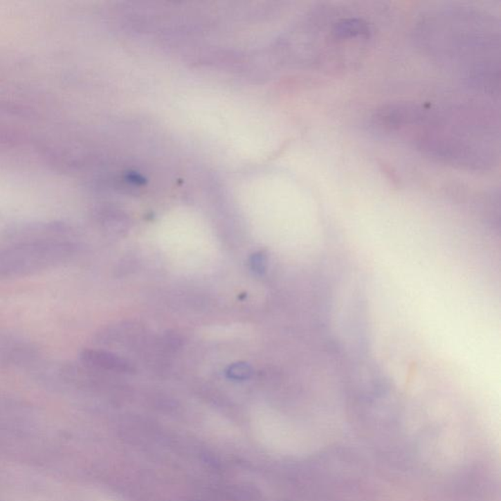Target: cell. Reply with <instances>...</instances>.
I'll list each match as a JSON object with an SVG mask.
<instances>
[{
    "instance_id": "obj_1",
    "label": "cell",
    "mask_w": 501,
    "mask_h": 501,
    "mask_svg": "<svg viewBox=\"0 0 501 501\" xmlns=\"http://www.w3.org/2000/svg\"><path fill=\"white\" fill-rule=\"evenodd\" d=\"M380 136L435 162L469 172H488L500 161V122L476 101H401L371 115Z\"/></svg>"
},
{
    "instance_id": "obj_2",
    "label": "cell",
    "mask_w": 501,
    "mask_h": 501,
    "mask_svg": "<svg viewBox=\"0 0 501 501\" xmlns=\"http://www.w3.org/2000/svg\"><path fill=\"white\" fill-rule=\"evenodd\" d=\"M413 39L420 52L470 89L500 94V27L490 12L467 6L424 12Z\"/></svg>"
},
{
    "instance_id": "obj_3",
    "label": "cell",
    "mask_w": 501,
    "mask_h": 501,
    "mask_svg": "<svg viewBox=\"0 0 501 501\" xmlns=\"http://www.w3.org/2000/svg\"><path fill=\"white\" fill-rule=\"evenodd\" d=\"M67 243L39 242L16 246L0 254V275H23L62 262L71 254Z\"/></svg>"
},
{
    "instance_id": "obj_4",
    "label": "cell",
    "mask_w": 501,
    "mask_h": 501,
    "mask_svg": "<svg viewBox=\"0 0 501 501\" xmlns=\"http://www.w3.org/2000/svg\"><path fill=\"white\" fill-rule=\"evenodd\" d=\"M80 358L84 365L92 370L118 373H129L134 371V367L129 361L108 352L84 349L80 354Z\"/></svg>"
},
{
    "instance_id": "obj_5",
    "label": "cell",
    "mask_w": 501,
    "mask_h": 501,
    "mask_svg": "<svg viewBox=\"0 0 501 501\" xmlns=\"http://www.w3.org/2000/svg\"><path fill=\"white\" fill-rule=\"evenodd\" d=\"M35 349L22 341L0 336V363H26L34 356Z\"/></svg>"
},
{
    "instance_id": "obj_6",
    "label": "cell",
    "mask_w": 501,
    "mask_h": 501,
    "mask_svg": "<svg viewBox=\"0 0 501 501\" xmlns=\"http://www.w3.org/2000/svg\"><path fill=\"white\" fill-rule=\"evenodd\" d=\"M226 374L230 379L242 381V380L248 379L252 375V368L246 363H235V365L229 366Z\"/></svg>"
},
{
    "instance_id": "obj_7",
    "label": "cell",
    "mask_w": 501,
    "mask_h": 501,
    "mask_svg": "<svg viewBox=\"0 0 501 501\" xmlns=\"http://www.w3.org/2000/svg\"><path fill=\"white\" fill-rule=\"evenodd\" d=\"M250 264L255 273L262 274L266 269V257L262 253H256L250 257Z\"/></svg>"
}]
</instances>
